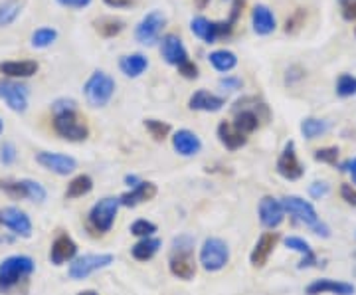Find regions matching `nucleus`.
Returning <instances> with one entry per match:
<instances>
[{
	"mask_svg": "<svg viewBox=\"0 0 356 295\" xmlns=\"http://www.w3.org/2000/svg\"><path fill=\"white\" fill-rule=\"evenodd\" d=\"M277 240H280V234L277 232H266L259 236V240L255 242L254 250L250 254V262L254 268H264L267 264L269 256L273 254L275 246H277Z\"/></svg>",
	"mask_w": 356,
	"mask_h": 295,
	"instance_id": "18",
	"label": "nucleus"
},
{
	"mask_svg": "<svg viewBox=\"0 0 356 295\" xmlns=\"http://www.w3.org/2000/svg\"><path fill=\"white\" fill-rule=\"evenodd\" d=\"M257 212H259V222L261 226H266L269 230L277 228L283 218H285V208L281 205V200L273 198V196H264L259 200L257 206Z\"/></svg>",
	"mask_w": 356,
	"mask_h": 295,
	"instance_id": "16",
	"label": "nucleus"
},
{
	"mask_svg": "<svg viewBox=\"0 0 356 295\" xmlns=\"http://www.w3.org/2000/svg\"><path fill=\"white\" fill-rule=\"evenodd\" d=\"M145 127L151 133V137H153L154 141H163V139L168 137V133H170V125L159 121V119H147L145 121Z\"/></svg>",
	"mask_w": 356,
	"mask_h": 295,
	"instance_id": "38",
	"label": "nucleus"
},
{
	"mask_svg": "<svg viewBox=\"0 0 356 295\" xmlns=\"http://www.w3.org/2000/svg\"><path fill=\"white\" fill-rule=\"evenodd\" d=\"M341 196H343V200L346 205L356 206V189L353 184H343L341 186Z\"/></svg>",
	"mask_w": 356,
	"mask_h": 295,
	"instance_id": "48",
	"label": "nucleus"
},
{
	"mask_svg": "<svg viewBox=\"0 0 356 295\" xmlns=\"http://www.w3.org/2000/svg\"><path fill=\"white\" fill-rule=\"evenodd\" d=\"M77 256V244L67 236L60 234L50 248V262L54 266H64L65 262H72Z\"/></svg>",
	"mask_w": 356,
	"mask_h": 295,
	"instance_id": "23",
	"label": "nucleus"
},
{
	"mask_svg": "<svg viewBox=\"0 0 356 295\" xmlns=\"http://www.w3.org/2000/svg\"><path fill=\"white\" fill-rule=\"evenodd\" d=\"M95 28L103 38H113L125 30V22L121 18H115V16H103L99 20H95Z\"/></svg>",
	"mask_w": 356,
	"mask_h": 295,
	"instance_id": "34",
	"label": "nucleus"
},
{
	"mask_svg": "<svg viewBox=\"0 0 356 295\" xmlns=\"http://www.w3.org/2000/svg\"><path fill=\"white\" fill-rule=\"evenodd\" d=\"M337 2L341 6V14L346 22L356 20V0H337Z\"/></svg>",
	"mask_w": 356,
	"mask_h": 295,
	"instance_id": "43",
	"label": "nucleus"
},
{
	"mask_svg": "<svg viewBox=\"0 0 356 295\" xmlns=\"http://www.w3.org/2000/svg\"><path fill=\"white\" fill-rule=\"evenodd\" d=\"M0 226L13 230L16 236H22V238L32 236V220L24 210H20L16 206H8V208L0 210Z\"/></svg>",
	"mask_w": 356,
	"mask_h": 295,
	"instance_id": "11",
	"label": "nucleus"
},
{
	"mask_svg": "<svg viewBox=\"0 0 356 295\" xmlns=\"http://www.w3.org/2000/svg\"><path fill=\"white\" fill-rule=\"evenodd\" d=\"M36 163L42 168L56 173L60 177H67L77 168V161L74 157L64 153H50V151H42L36 154Z\"/></svg>",
	"mask_w": 356,
	"mask_h": 295,
	"instance_id": "12",
	"label": "nucleus"
},
{
	"mask_svg": "<svg viewBox=\"0 0 356 295\" xmlns=\"http://www.w3.org/2000/svg\"><path fill=\"white\" fill-rule=\"evenodd\" d=\"M315 161L325 163V165H337L339 161V147H325L315 151Z\"/></svg>",
	"mask_w": 356,
	"mask_h": 295,
	"instance_id": "41",
	"label": "nucleus"
},
{
	"mask_svg": "<svg viewBox=\"0 0 356 295\" xmlns=\"http://www.w3.org/2000/svg\"><path fill=\"white\" fill-rule=\"evenodd\" d=\"M154 232H156V224H153L151 220L140 218L131 224V234L139 236V238H151Z\"/></svg>",
	"mask_w": 356,
	"mask_h": 295,
	"instance_id": "39",
	"label": "nucleus"
},
{
	"mask_svg": "<svg viewBox=\"0 0 356 295\" xmlns=\"http://www.w3.org/2000/svg\"><path fill=\"white\" fill-rule=\"evenodd\" d=\"M226 105V99L220 97L216 93H210L206 90L194 91L188 99V107L192 111H204V113H216Z\"/></svg>",
	"mask_w": 356,
	"mask_h": 295,
	"instance_id": "24",
	"label": "nucleus"
},
{
	"mask_svg": "<svg viewBox=\"0 0 356 295\" xmlns=\"http://www.w3.org/2000/svg\"><path fill=\"white\" fill-rule=\"evenodd\" d=\"M103 2H105L109 8H115V10H117V8H129L133 0H103Z\"/></svg>",
	"mask_w": 356,
	"mask_h": 295,
	"instance_id": "50",
	"label": "nucleus"
},
{
	"mask_svg": "<svg viewBox=\"0 0 356 295\" xmlns=\"http://www.w3.org/2000/svg\"><path fill=\"white\" fill-rule=\"evenodd\" d=\"M353 273H355V276H356V266H355V270H353Z\"/></svg>",
	"mask_w": 356,
	"mask_h": 295,
	"instance_id": "57",
	"label": "nucleus"
},
{
	"mask_svg": "<svg viewBox=\"0 0 356 295\" xmlns=\"http://www.w3.org/2000/svg\"><path fill=\"white\" fill-rule=\"evenodd\" d=\"M234 30V24L229 20H208L206 16H196L191 20V32L198 40H202L204 44H216L218 40L229 36Z\"/></svg>",
	"mask_w": 356,
	"mask_h": 295,
	"instance_id": "5",
	"label": "nucleus"
},
{
	"mask_svg": "<svg viewBox=\"0 0 356 295\" xmlns=\"http://www.w3.org/2000/svg\"><path fill=\"white\" fill-rule=\"evenodd\" d=\"M16 157H18V151H16V147H14V143L6 141L2 145V149H0V163L4 165V167H10L16 163Z\"/></svg>",
	"mask_w": 356,
	"mask_h": 295,
	"instance_id": "42",
	"label": "nucleus"
},
{
	"mask_svg": "<svg viewBox=\"0 0 356 295\" xmlns=\"http://www.w3.org/2000/svg\"><path fill=\"white\" fill-rule=\"evenodd\" d=\"M0 99L8 105V109H13L14 113H26L28 103H30V91L24 83L16 81V79H0Z\"/></svg>",
	"mask_w": 356,
	"mask_h": 295,
	"instance_id": "10",
	"label": "nucleus"
},
{
	"mask_svg": "<svg viewBox=\"0 0 356 295\" xmlns=\"http://www.w3.org/2000/svg\"><path fill=\"white\" fill-rule=\"evenodd\" d=\"M56 2H58L62 8H70V10H83V8H88L93 0H56Z\"/></svg>",
	"mask_w": 356,
	"mask_h": 295,
	"instance_id": "46",
	"label": "nucleus"
},
{
	"mask_svg": "<svg viewBox=\"0 0 356 295\" xmlns=\"http://www.w3.org/2000/svg\"><path fill=\"white\" fill-rule=\"evenodd\" d=\"M51 109H54V113H62V111H74V109H77V107L74 99L62 97V99H56V102H54Z\"/></svg>",
	"mask_w": 356,
	"mask_h": 295,
	"instance_id": "47",
	"label": "nucleus"
},
{
	"mask_svg": "<svg viewBox=\"0 0 356 295\" xmlns=\"http://www.w3.org/2000/svg\"><path fill=\"white\" fill-rule=\"evenodd\" d=\"M166 26V14L163 10H151L135 26V40L140 46H153L161 38V32Z\"/></svg>",
	"mask_w": 356,
	"mask_h": 295,
	"instance_id": "6",
	"label": "nucleus"
},
{
	"mask_svg": "<svg viewBox=\"0 0 356 295\" xmlns=\"http://www.w3.org/2000/svg\"><path fill=\"white\" fill-rule=\"evenodd\" d=\"M252 28L257 36H269L277 30V18L267 4H255L252 10Z\"/></svg>",
	"mask_w": 356,
	"mask_h": 295,
	"instance_id": "19",
	"label": "nucleus"
},
{
	"mask_svg": "<svg viewBox=\"0 0 356 295\" xmlns=\"http://www.w3.org/2000/svg\"><path fill=\"white\" fill-rule=\"evenodd\" d=\"M277 173L285 180H299L305 175V167L301 165L297 151H295V143H285L280 159H277Z\"/></svg>",
	"mask_w": 356,
	"mask_h": 295,
	"instance_id": "13",
	"label": "nucleus"
},
{
	"mask_svg": "<svg viewBox=\"0 0 356 295\" xmlns=\"http://www.w3.org/2000/svg\"><path fill=\"white\" fill-rule=\"evenodd\" d=\"M119 198H113V196H107V198H102L99 202H95L93 208L89 210V224L99 232V234H105L113 228L115 216L119 212Z\"/></svg>",
	"mask_w": 356,
	"mask_h": 295,
	"instance_id": "9",
	"label": "nucleus"
},
{
	"mask_svg": "<svg viewBox=\"0 0 356 295\" xmlns=\"http://www.w3.org/2000/svg\"><path fill=\"white\" fill-rule=\"evenodd\" d=\"M26 182V193H28V200H34V202H44L46 200V189L40 184L38 180H30V179H24Z\"/></svg>",
	"mask_w": 356,
	"mask_h": 295,
	"instance_id": "40",
	"label": "nucleus"
},
{
	"mask_svg": "<svg viewBox=\"0 0 356 295\" xmlns=\"http://www.w3.org/2000/svg\"><path fill=\"white\" fill-rule=\"evenodd\" d=\"M115 79L109 74H105L102 70L93 72L88 77L86 86H83V95H86V102L91 107H105L107 103L113 99L115 95Z\"/></svg>",
	"mask_w": 356,
	"mask_h": 295,
	"instance_id": "3",
	"label": "nucleus"
},
{
	"mask_svg": "<svg viewBox=\"0 0 356 295\" xmlns=\"http://www.w3.org/2000/svg\"><path fill=\"white\" fill-rule=\"evenodd\" d=\"M337 95L339 97L356 95V77L350 76V74H341L337 79Z\"/></svg>",
	"mask_w": 356,
	"mask_h": 295,
	"instance_id": "37",
	"label": "nucleus"
},
{
	"mask_svg": "<svg viewBox=\"0 0 356 295\" xmlns=\"http://www.w3.org/2000/svg\"><path fill=\"white\" fill-rule=\"evenodd\" d=\"M218 86H220L224 91H238V90H242L243 81L240 79V77H236V76H226L218 81Z\"/></svg>",
	"mask_w": 356,
	"mask_h": 295,
	"instance_id": "44",
	"label": "nucleus"
},
{
	"mask_svg": "<svg viewBox=\"0 0 356 295\" xmlns=\"http://www.w3.org/2000/svg\"><path fill=\"white\" fill-rule=\"evenodd\" d=\"M77 295H99L97 292H93V289H88V292H81V294H77Z\"/></svg>",
	"mask_w": 356,
	"mask_h": 295,
	"instance_id": "55",
	"label": "nucleus"
},
{
	"mask_svg": "<svg viewBox=\"0 0 356 295\" xmlns=\"http://www.w3.org/2000/svg\"><path fill=\"white\" fill-rule=\"evenodd\" d=\"M172 149L180 157H194L202 151V141L191 129H178L172 135Z\"/></svg>",
	"mask_w": 356,
	"mask_h": 295,
	"instance_id": "20",
	"label": "nucleus"
},
{
	"mask_svg": "<svg viewBox=\"0 0 356 295\" xmlns=\"http://www.w3.org/2000/svg\"><path fill=\"white\" fill-rule=\"evenodd\" d=\"M307 295H355L356 287L353 283L348 282H337V280H331V278H323V280H315L307 285L305 289Z\"/></svg>",
	"mask_w": 356,
	"mask_h": 295,
	"instance_id": "17",
	"label": "nucleus"
},
{
	"mask_svg": "<svg viewBox=\"0 0 356 295\" xmlns=\"http://www.w3.org/2000/svg\"><path fill=\"white\" fill-rule=\"evenodd\" d=\"M91 189H93V180L88 175H77L76 179L70 180V184H67V189H65V198H70V200H74V198H81V196H86V194L91 193Z\"/></svg>",
	"mask_w": 356,
	"mask_h": 295,
	"instance_id": "33",
	"label": "nucleus"
},
{
	"mask_svg": "<svg viewBox=\"0 0 356 295\" xmlns=\"http://www.w3.org/2000/svg\"><path fill=\"white\" fill-rule=\"evenodd\" d=\"M2 131H4V121H2V117H0V135H2Z\"/></svg>",
	"mask_w": 356,
	"mask_h": 295,
	"instance_id": "56",
	"label": "nucleus"
},
{
	"mask_svg": "<svg viewBox=\"0 0 356 295\" xmlns=\"http://www.w3.org/2000/svg\"><path fill=\"white\" fill-rule=\"evenodd\" d=\"M54 131L65 141H86L89 137L88 123L77 115V109L54 113Z\"/></svg>",
	"mask_w": 356,
	"mask_h": 295,
	"instance_id": "4",
	"label": "nucleus"
},
{
	"mask_svg": "<svg viewBox=\"0 0 356 295\" xmlns=\"http://www.w3.org/2000/svg\"><path fill=\"white\" fill-rule=\"evenodd\" d=\"M125 182H127L129 186H133V189H135V186H137V184H139L140 180L137 179V177H135V175H127V177H125Z\"/></svg>",
	"mask_w": 356,
	"mask_h": 295,
	"instance_id": "53",
	"label": "nucleus"
},
{
	"mask_svg": "<svg viewBox=\"0 0 356 295\" xmlns=\"http://www.w3.org/2000/svg\"><path fill=\"white\" fill-rule=\"evenodd\" d=\"M161 54H163V60H165L166 64L175 65V67H180V65L186 64L191 60L184 42L177 34H166V36H163Z\"/></svg>",
	"mask_w": 356,
	"mask_h": 295,
	"instance_id": "15",
	"label": "nucleus"
},
{
	"mask_svg": "<svg viewBox=\"0 0 356 295\" xmlns=\"http://www.w3.org/2000/svg\"><path fill=\"white\" fill-rule=\"evenodd\" d=\"M218 139L228 151H238V149H242L243 145L248 143V137L242 135L232 123H226V121H222L218 125Z\"/></svg>",
	"mask_w": 356,
	"mask_h": 295,
	"instance_id": "26",
	"label": "nucleus"
},
{
	"mask_svg": "<svg viewBox=\"0 0 356 295\" xmlns=\"http://www.w3.org/2000/svg\"><path fill=\"white\" fill-rule=\"evenodd\" d=\"M311 230L315 232L317 236H323V238H329V236H331V230H329V226H327L325 222H318V224H315Z\"/></svg>",
	"mask_w": 356,
	"mask_h": 295,
	"instance_id": "51",
	"label": "nucleus"
},
{
	"mask_svg": "<svg viewBox=\"0 0 356 295\" xmlns=\"http://www.w3.org/2000/svg\"><path fill=\"white\" fill-rule=\"evenodd\" d=\"M341 170H348V173H350V177H353V184H356V159L348 161Z\"/></svg>",
	"mask_w": 356,
	"mask_h": 295,
	"instance_id": "52",
	"label": "nucleus"
},
{
	"mask_svg": "<svg viewBox=\"0 0 356 295\" xmlns=\"http://www.w3.org/2000/svg\"><path fill=\"white\" fill-rule=\"evenodd\" d=\"M156 193H159V189H156V184H154V182H149V180H140L135 189H131L129 193L121 194V196H119V202H121V206L135 208V206L143 205V202H149V200H153L154 196H156Z\"/></svg>",
	"mask_w": 356,
	"mask_h": 295,
	"instance_id": "22",
	"label": "nucleus"
},
{
	"mask_svg": "<svg viewBox=\"0 0 356 295\" xmlns=\"http://www.w3.org/2000/svg\"><path fill=\"white\" fill-rule=\"evenodd\" d=\"M355 34H356V30H355Z\"/></svg>",
	"mask_w": 356,
	"mask_h": 295,
	"instance_id": "58",
	"label": "nucleus"
},
{
	"mask_svg": "<svg viewBox=\"0 0 356 295\" xmlns=\"http://www.w3.org/2000/svg\"><path fill=\"white\" fill-rule=\"evenodd\" d=\"M161 246H163V242L159 238H153V236L151 238H143L140 242H137V244L131 248V254H133V257L137 262H149L151 257L159 254Z\"/></svg>",
	"mask_w": 356,
	"mask_h": 295,
	"instance_id": "29",
	"label": "nucleus"
},
{
	"mask_svg": "<svg viewBox=\"0 0 356 295\" xmlns=\"http://www.w3.org/2000/svg\"><path fill=\"white\" fill-rule=\"evenodd\" d=\"M178 72L186 77V79H196V77H198V65L188 60L186 64H182L180 67H178Z\"/></svg>",
	"mask_w": 356,
	"mask_h": 295,
	"instance_id": "49",
	"label": "nucleus"
},
{
	"mask_svg": "<svg viewBox=\"0 0 356 295\" xmlns=\"http://www.w3.org/2000/svg\"><path fill=\"white\" fill-rule=\"evenodd\" d=\"M229 262V248L220 238H206L200 248V264L206 271H220Z\"/></svg>",
	"mask_w": 356,
	"mask_h": 295,
	"instance_id": "7",
	"label": "nucleus"
},
{
	"mask_svg": "<svg viewBox=\"0 0 356 295\" xmlns=\"http://www.w3.org/2000/svg\"><path fill=\"white\" fill-rule=\"evenodd\" d=\"M232 125L248 137L250 133H254L255 129L259 127V115L255 113L254 109H242V111L236 113V121Z\"/></svg>",
	"mask_w": 356,
	"mask_h": 295,
	"instance_id": "32",
	"label": "nucleus"
},
{
	"mask_svg": "<svg viewBox=\"0 0 356 295\" xmlns=\"http://www.w3.org/2000/svg\"><path fill=\"white\" fill-rule=\"evenodd\" d=\"M0 191H4V194L14 200H28L24 180H0Z\"/></svg>",
	"mask_w": 356,
	"mask_h": 295,
	"instance_id": "36",
	"label": "nucleus"
},
{
	"mask_svg": "<svg viewBox=\"0 0 356 295\" xmlns=\"http://www.w3.org/2000/svg\"><path fill=\"white\" fill-rule=\"evenodd\" d=\"M58 40V30L51 28V26H42V28H36L30 36V46L36 48V50H46L50 48L51 44Z\"/></svg>",
	"mask_w": 356,
	"mask_h": 295,
	"instance_id": "31",
	"label": "nucleus"
},
{
	"mask_svg": "<svg viewBox=\"0 0 356 295\" xmlns=\"http://www.w3.org/2000/svg\"><path fill=\"white\" fill-rule=\"evenodd\" d=\"M119 70H121L123 76L131 77V79L140 77L147 70H149V58H147L145 54H139V51L127 54V56H121V60H119Z\"/></svg>",
	"mask_w": 356,
	"mask_h": 295,
	"instance_id": "25",
	"label": "nucleus"
},
{
	"mask_svg": "<svg viewBox=\"0 0 356 295\" xmlns=\"http://www.w3.org/2000/svg\"><path fill=\"white\" fill-rule=\"evenodd\" d=\"M194 4H196V8H198V10H204V8L210 4V0H194Z\"/></svg>",
	"mask_w": 356,
	"mask_h": 295,
	"instance_id": "54",
	"label": "nucleus"
},
{
	"mask_svg": "<svg viewBox=\"0 0 356 295\" xmlns=\"http://www.w3.org/2000/svg\"><path fill=\"white\" fill-rule=\"evenodd\" d=\"M168 270L170 273L188 282L196 276V260H194V238L191 234H180L172 240L170 257H168Z\"/></svg>",
	"mask_w": 356,
	"mask_h": 295,
	"instance_id": "1",
	"label": "nucleus"
},
{
	"mask_svg": "<svg viewBox=\"0 0 356 295\" xmlns=\"http://www.w3.org/2000/svg\"><path fill=\"white\" fill-rule=\"evenodd\" d=\"M208 62H210L212 67H214L216 72H220V74H228V72H232V70L238 65V56L232 50L222 48V50L210 51V54H208Z\"/></svg>",
	"mask_w": 356,
	"mask_h": 295,
	"instance_id": "28",
	"label": "nucleus"
},
{
	"mask_svg": "<svg viewBox=\"0 0 356 295\" xmlns=\"http://www.w3.org/2000/svg\"><path fill=\"white\" fill-rule=\"evenodd\" d=\"M331 193V186H329V182H325V180H317V182H313L311 186H309V194L313 196V198H323V196H327V194Z\"/></svg>",
	"mask_w": 356,
	"mask_h": 295,
	"instance_id": "45",
	"label": "nucleus"
},
{
	"mask_svg": "<svg viewBox=\"0 0 356 295\" xmlns=\"http://www.w3.org/2000/svg\"><path fill=\"white\" fill-rule=\"evenodd\" d=\"M281 205L285 208V212H289L291 216H295L299 222H303L309 228H313L315 224H318L317 210H315V206L311 205L309 200H303L299 196H285L281 200Z\"/></svg>",
	"mask_w": 356,
	"mask_h": 295,
	"instance_id": "14",
	"label": "nucleus"
},
{
	"mask_svg": "<svg viewBox=\"0 0 356 295\" xmlns=\"http://www.w3.org/2000/svg\"><path fill=\"white\" fill-rule=\"evenodd\" d=\"M22 13V2L20 0H4L0 2V28L13 26L18 16Z\"/></svg>",
	"mask_w": 356,
	"mask_h": 295,
	"instance_id": "35",
	"label": "nucleus"
},
{
	"mask_svg": "<svg viewBox=\"0 0 356 295\" xmlns=\"http://www.w3.org/2000/svg\"><path fill=\"white\" fill-rule=\"evenodd\" d=\"M40 70V64L36 60H8L0 62V74L8 79H28L36 76Z\"/></svg>",
	"mask_w": 356,
	"mask_h": 295,
	"instance_id": "21",
	"label": "nucleus"
},
{
	"mask_svg": "<svg viewBox=\"0 0 356 295\" xmlns=\"http://www.w3.org/2000/svg\"><path fill=\"white\" fill-rule=\"evenodd\" d=\"M113 254H86V256L76 257L72 264H70V270H67V276L72 280H86L91 273L95 271L105 270L113 264Z\"/></svg>",
	"mask_w": 356,
	"mask_h": 295,
	"instance_id": "8",
	"label": "nucleus"
},
{
	"mask_svg": "<svg viewBox=\"0 0 356 295\" xmlns=\"http://www.w3.org/2000/svg\"><path fill=\"white\" fill-rule=\"evenodd\" d=\"M285 246L293 250V252H299L303 260L299 262V268L303 270V268H311V266H315L317 264V256H315V252H313V248L311 244L303 240V238H299V236H289V238H285Z\"/></svg>",
	"mask_w": 356,
	"mask_h": 295,
	"instance_id": "27",
	"label": "nucleus"
},
{
	"mask_svg": "<svg viewBox=\"0 0 356 295\" xmlns=\"http://www.w3.org/2000/svg\"><path fill=\"white\" fill-rule=\"evenodd\" d=\"M36 270L30 256H10L0 264V294H10L20 282L28 280Z\"/></svg>",
	"mask_w": 356,
	"mask_h": 295,
	"instance_id": "2",
	"label": "nucleus"
},
{
	"mask_svg": "<svg viewBox=\"0 0 356 295\" xmlns=\"http://www.w3.org/2000/svg\"><path fill=\"white\" fill-rule=\"evenodd\" d=\"M331 131V123L325 121V119H317V117H307L301 121V133L305 139H317V137H323L325 133Z\"/></svg>",
	"mask_w": 356,
	"mask_h": 295,
	"instance_id": "30",
	"label": "nucleus"
}]
</instances>
